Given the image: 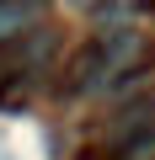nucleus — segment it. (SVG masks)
<instances>
[{
	"label": "nucleus",
	"instance_id": "f257e3e1",
	"mask_svg": "<svg viewBox=\"0 0 155 160\" xmlns=\"http://www.w3.org/2000/svg\"><path fill=\"white\" fill-rule=\"evenodd\" d=\"M150 64H155L150 38H139L128 27H112V32H102L96 43H86L80 53H75V64L64 69V91L70 96L107 91V86H123V80H139Z\"/></svg>",
	"mask_w": 155,
	"mask_h": 160
},
{
	"label": "nucleus",
	"instance_id": "7ed1b4c3",
	"mask_svg": "<svg viewBox=\"0 0 155 160\" xmlns=\"http://www.w3.org/2000/svg\"><path fill=\"white\" fill-rule=\"evenodd\" d=\"M16 75H27V64H22V53H16V48H0V86H11Z\"/></svg>",
	"mask_w": 155,
	"mask_h": 160
},
{
	"label": "nucleus",
	"instance_id": "39448f33",
	"mask_svg": "<svg viewBox=\"0 0 155 160\" xmlns=\"http://www.w3.org/2000/svg\"><path fill=\"white\" fill-rule=\"evenodd\" d=\"M144 6H155V0H144Z\"/></svg>",
	"mask_w": 155,
	"mask_h": 160
},
{
	"label": "nucleus",
	"instance_id": "423d86ee",
	"mask_svg": "<svg viewBox=\"0 0 155 160\" xmlns=\"http://www.w3.org/2000/svg\"><path fill=\"white\" fill-rule=\"evenodd\" d=\"M32 6H38V0H32Z\"/></svg>",
	"mask_w": 155,
	"mask_h": 160
},
{
	"label": "nucleus",
	"instance_id": "20e7f679",
	"mask_svg": "<svg viewBox=\"0 0 155 160\" xmlns=\"http://www.w3.org/2000/svg\"><path fill=\"white\" fill-rule=\"evenodd\" d=\"M128 11H134V0H112V6H102L96 16H102V22H118V16H128Z\"/></svg>",
	"mask_w": 155,
	"mask_h": 160
},
{
	"label": "nucleus",
	"instance_id": "f03ea898",
	"mask_svg": "<svg viewBox=\"0 0 155 160\" xmlns=\"http://www.w3.org/2000/svg\"><path fill=\"white\" fill-rule=\"evenodd\" d=\"M32 27V0H0V43H11Z\"/></svg>",
	"mask_w": 155,
	"mask_h": 160
}]
</instances>
